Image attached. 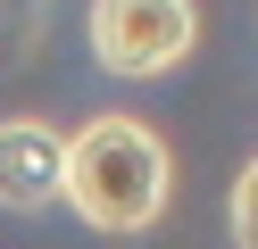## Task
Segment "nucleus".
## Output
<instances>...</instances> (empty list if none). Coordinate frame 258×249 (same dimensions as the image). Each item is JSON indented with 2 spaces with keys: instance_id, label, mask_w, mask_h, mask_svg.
<instances>
[{
  "instance_id": "4",
  "label": "nucleus",
  "mask_w": 258,
  "mask_h": 249,
  "mask_svg": "<svg viewBox=\"0 0 258 249\" xmlns=\"http://www.w3.org/2000/svg\"><path fill=\"white\" fill-rule=\"evenodd\" d=\"M225 224H233L241 249H258V158L233 175V199H225Z\"/></svg>"
},
{
  "instance_id": "1",
  "label": "nucleus",
  "mask_w": 258,
  "mask_h": 249,
  "mask_svg": "<svg viewBox=\"0 0 258 249\" xmlns=\"http://www.w3.org/2000/svg\"><path fill=\"white\" fill-rule=\"evenodd\" d=\"M175 158L142 116H92L67 133V166H58V199L108 241H134L167 216Z\"/></svg>"
},
{
  "instance_id": "2",
  "label": "nucleus",
  "mask_w": 258,
  "mask_h": 249,
  "mask_svg": "<svg viewBox=\"0 0 258 249\" xmlns=\"http://www.w3.org/2000/svg\"><path fill=\"white\" fill-rule=\"evenodd\" d=\"M84 42L108 75L125 83H150V75H175L200 42V9L191 0H92L84 17Z\"/></svg>"
},
{
  "instance_id": "3",
  "label": "nucleus",
  "mask_w": 258,
  "mask_h": 249,
  "mask_svg": "<svg viewBox=\"0 0 258 249\" xmlns=\"http://www.w3.org/2000/svg\"><path fill=\"white\" fill-rule=\"evenodd\" d=\"M58 166H67V133L42 125V116H9L0 125V208H50L58 199Z\"/></svg>"
}]
</instances>
